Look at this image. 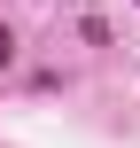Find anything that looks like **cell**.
I'll use <instances>...</instances> for the list:
<instances>
[{"label": "cell", "instance_id": "obj_1", "mask_svg": "<svg viewBox=\"0 0 140 148\" xmlns=\"http://www.w3.org/2000/svg\"><path fill=\"white\" fill-rule=\"evenodd\" d=\"M16 62V23H0V70Z\"/></svg>", "mask_w": 140, "mask_h": 148}]
</instances>
